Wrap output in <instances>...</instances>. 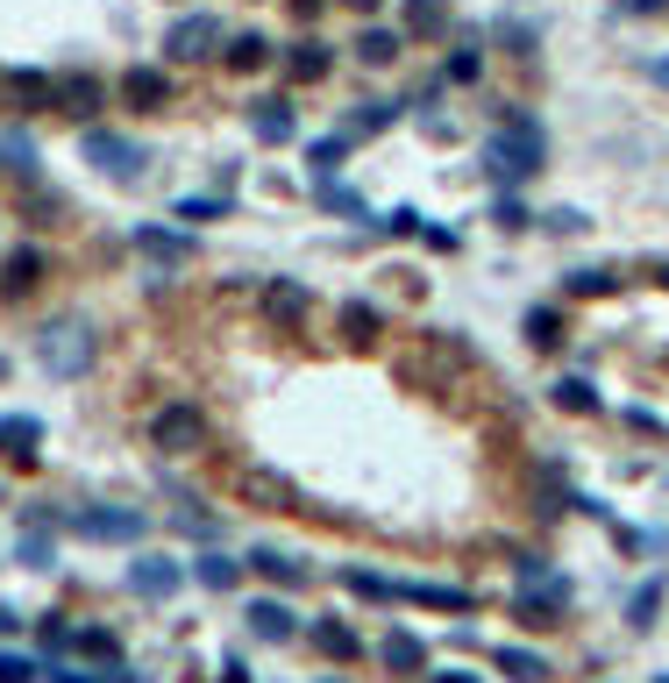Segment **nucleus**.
<instances>
[{
    "mask_svg": "<svg viewBox=\"0 0 669 683\" xmlns=\"http://www.w3.org/2000/svg\"><path fill=\"white\" fill-rule=\"evenodd\" d=\"M541 164H549V135H541L535 114H506L492 135H484V172L498 178V186H520V178H535Z\"/></svg>",
    "mask_w": 669,
    "mask_h": 683,
    "instance_id": "f257e3e1",
    "label": "nucleus"
},
{
    "mask_svg": "<svg viewBox=\"0 0 669 683\" xmlns=\"http://www.w3.org/2000/svg\"><path fill=\"white\" fill-rule=\"evenodd\" d=\"M36 363L51 377H86V371H94V328H86V321L43 328V335H36Z\"/></svg>",
    "mask_w": 669,
    "mask_h": 683,
    "instance_id": "f03ea898",
    "label": "nucleus"
},
{
    "mask_svg": "<svg viewBox=\"0 0 669 683\" xmlns=\"http://www.w3.org/2000/svg\"><path fill=\"white\" fill-rule=\"evenodd\" d=\"M150 442H157L164 455H200L207 449V414L186 406V399L157 406V414H150Z\"/></svg>",
    "mask_w": 669,
    "mask_h": 683,
    "instance_id": "7ed1b4c3",
    "label": "nucleus"
},
{
    "mask_svg": "<svg viewBox=\"0 0 669 683\" xmlns=\"http://www.w3.org/2000/svg\"><path fill=\"white\" fill-rule=\"evenodd\" d=\"M79 150H86V164H94V172H114L121 186H135V178H143V143H129V135H114V129H86L79 135Z\"/></svg>",
    "mask_w": 669,
    "mask_h": 683,
    "instance_id": "20e7f679",
    "label": "nucleus"
},
{
    "mask_svg": "<svg viewBox=\"0 0 669 683\" xmlns=\"http://www.w3.org/2000/svg\"><path fill=\"white\" fill-rule=\"evenodd\" d=\"M215 51H221V22H215V14H178V22L164 29V57H178V65H207Z\"/></svg>",
    "mask_w": 669,
    "mask_h": 683,
    "instance_id": "39448f33",
    "label": "nucleus"
},
{
    "mask_svg": "<svg viewBox=\"0 0 669 683\" xmlns=\"http://www.w3.org/2000/svg\"><path fill=\"white\" fill-rule=\"evenodd\" d=\"M143 513L135 506H79L72 513V535H86V541H143Z\"/></svg>",
    "mask_w": 669,
    "mask_h": 683,
    "instance_id": "423d86ee",
    "label": "nucleus"
},
{
    "mask_svg": "<svg viewBox=\"0 0 669 683\" xmlns=\"http://www.w3.org/2000/svg\"><path fill=\"white\" fill-rule=\"evenodd\" d=\"M51 100H57L72 121H86V129H94V114L108 108V86H100L94 71H65V79H51Z\"/></svg>",
    "mask_w": 669,
    "mask_h": 683,
    "instance_id": "0eeeda50",
    "label": "nucleus"
},
{
    "mask_svg": "<svg viewBox=\"0 0 669 683\" xmlns=\"http://www.w3.org/2000/svg\"><path fill=\"white\" fill-rule=\"evenodd\" d=\"M186 576L193 570L178 563V555H135V563H129V591H135V598H172Z\"/></svg>",
    "mask_w": 669,
    "mask_h": 683,
    "instance_id": "6e6552de",
    "label": "nucleus"
},
{
    "mask_svg": "<svg viewBox=\"0 0 669 683\" xmlns=\"http://www.w3.org/2000/svg\"><path fill=\"white\" fill-rule=\"evenodd\" d=\"M121 100H129L135 114H164V108H172V79H164V65H129V71H121Z\"/></svg>",
    "mask_w": 669,
    "mask_h": 683,
    "instance_id": "1a4fd4ad",
    "label": "nucleus"
},
{
    "mask_svg": "<svg viewBox=\"0 0 669 683\" xmlns=\"http://www.w3.org/2000/svg\"><path fill=\"white\" fill-rule=\"evenodd\" d=\"M242 619H250V634H256V641H293V634H299V613H293L285 598H256Z\"/></svg>",
    "mask_w": 669,
    "mask_h": 683,
    "instance_id": "9d476101",
    "label": "nucleus"
},
{
    "mask_svg": "<svg viewBox=\"0 0 669 683\" xmlns=\"http://www.w3.org/2000/svg\"><path fill=\"white\" fill-rule=\"evenodd\" d=\"M235 498H250V506H293V484L278 477V470H235Z\"/></svg>",
    "mask_w": 669,
    "mask_h": 683,
    "instance_id": "9b49d317",
    "label": "nucleus"
},
{
    "mask_svg": "<svg viewBox=\"0 0 669 683\" xmlns=\"http://www.w3.org/2000/svg\"><path fill=\"white\" fill-rule=\"evenodd\" d=\"M36 442H43V420L36 414H0V455L36 463Z\"/></svg>",
    "mask_w": 669,
    "mask_h": 683,
    "instance_id": "f8f14e48",
    "label": "nucleus"
},
{
    "mask_svg": "<svg viewBox=\"0 0 669 683\" xmlns=\"http://www.w3.org/2000/svg\"><path fill=\"white\" fill-rule=\"evenodd\" d=\"M135 250L150 264H193V235H178V228H135Z\"/></svg>",
    "mask_w": 669,
    "mask_h": 683,
    "instance_id": "ddd939ff",
    "label": "nucleus"
},
{
    "mask_svg": "<svg viewBox=\"0 0 669 683\" xmlns=\"http://www.w3.org/2000/svg\"><path fill=\"white\" fill-rule=\"evenodd\" d=\"M285 71H293L299 86H314V79H328V71H334V51H328L321 36H299L293 57H285Z\"/></svg>",
    "mask_w": 669,
    "mask_h": 683,
    "instance_id": "4468645a",
    "label": "nucleus"
},
{
    "mask_svg": "<svg viewBox=\"0 0 669 683\" xmlns=\"http://www.w3.org/2000/svg\"><path fill=\"white\" fill-rule=\"evenodd\" d=\"M307 307H314V299H307V285H293V278H278V285H264V313H271V321H285V328H299V321H307Z\"/></svg>",
    "mask_w": 669,
    "mask_h": 683,
    "instance_id": "2eb2a0df",
    "label": "nucleus"
},
{
    "mask_svg": "<svg viewBox=\"0 0 669 683\" xmlns=\"http://www.w3.org/2000/svg\"><path fill=\"white\" fill-rule=\"evenodd\" d=\"M377 662H385L392 676H420L428 670V648H420L414 634H385V641H377Z\"/></svg>",
    "mask_w": 669,
    "mask_h": 683,
    "instance_id": "dca6fc26",
    "label": "nucleus"
},
{
    "mask_svg": "<svg viewBox=\"0 0 669 683\" xmlns=\"http://www.w3.org/2000/svg\"><path fill=\"white\" fill-rule=\"evenodd\" d=\"M392 598H414V605H435V613H470V591H456V584H392Z\"/></svg>",
    "mask_w": 669,
    "mask_h": 683,
    "instance_id": "f3484780",
    "label": "nucleus"
},
{
    "mask_svg": "<svg viewBox=\"0 0 669 683\" xmlns=\"http://www.w3.org/2000/svg\"><path fill=\"white\" fill-rule=\"evenodd\" d=\"M8 100H14V114L57 108V100H51V71H14V79H8Z\"/></svg>",
    "mask_w": 669,
    "mask_h": 683,
    "instance_id": "a211bd4d",
    "label": "nucleus"
},
{
    "mask_svg": "<svg viewBox=\"0 0 669 683\" xmlns=\"http://www.w3.org/2000/svg\"><path fill=\"white\" fill-rule=\"evenodd\" d=\"M399 51H406V29H363V36H357L363 65H399Z\"/></svg>",
    "mask_w": 669,
    "mask_h": 683,
    "instance_id": "6ab92c4d",
    "label": "nucleus"
},
{
    "mask_svg": "<svg viewBox=\"0 0 669 683\" xmlns=\"http://www.w3.org/2000/svg\"><path fill=\"white\" fill-rule=\"evenodd\" d=\"M235 576H242V563H235V555H221V549L193 555V584H207V591H235Z\"/></svg>",
    "mask_w": 669,
    "mask_h": 683,
    "instance_id": "aec40b11",
    "label": "nucleus"
},
{
    "mask_svg": "<svg viewBox=\"0 0 669 683\" xmlns=\"http://www.w3.org/2000/svg\"><path fill=\"white\" fill-rule=\"evenodd\" d=\"M250 570L264 576V584H307V563H293V555H278V549H250Z\"/></svg>",
    "mask_w": 669,
    "mask_h": 683,
    "instance_id": "412c9836",
    "label": "nucleus"
},
{
    "mask_svg": "<svg viewBox=\"0 0 669 683\" xmlns=\"http://www.w3.org/2000/svg\"><path fill=\"white\" fill-rule=\"evenodd\" d=\"M36 278H43V250H14L8 264H0V293H29Z\"/></svg>",
    "mask_w": 669,
    "mask_h": 683,
    "instance_id": "4be33fe9",
    "label": "nucleus"
},
{
    "mask_svg": "<svg viewBox=\"0 0 669 683\" xmlns=\"http://www.w3.org/2000/svg\"><path fill=\"white\" fill-rule=\"evenodd\" d=\"M399 108H406V100H363V108H357V121H349V143H357V135H377V129H392V121H399Z\"/></svg>",
    "mask_w": 669,
    "mask_h": 683,
    "instance_id": "5701e85b",
    "label": "nucleus"
},
{
    "mask_svg": "<svg viewBox=\"0 0 669 683\" xmlns=\"http://www.w3.org/2000/svg\"><path fill=\"white\" fill-rule=\"evenodd\" d=\"M228 71H264L271 65V36H228Z\"/></svg>",
    "mask_w": 669,
    "mask_h": 683,
    "instance_id": "b1692460",
    "label": "nucleus"
},
{
    "mask_svg": "<svg viewBox=\"0 0 669 683\" xmlns=\"http://www.w3.org/2000/svg\"><path fill=\"white\" fill-rule=\"evenodd\" d=\"M656 613H662V576H648V584L627 598V627H634V634H648V627H656Z\"/></svg>",
    "mask_w": 669,
    "mask_h": 683,
    "instance_id": "393cba45",
    "label": "nucleus"
},
{
    "mask_svg": "<svg viewBox=\"0 0 669 683\" xmlns=\"http://www.w3.org/2000/svg\"><path fill=\"white\" fill-rule=\"evenodd\" d=\"M314 648H321V656H334V662H349V656H357V634H349L342 627V619H314Z\"/></svg>",
    "mask_w": 669,
    "mask_h": 683,
    "instance_id": "a878e982",
    "label": "nucleus"
},
{
    "mask_svg": "<svg viewBox=\"0 0 669 683\" xmlns=\"http://www.w3.org/2000/svg\"><path fill=\"white\" fill-rule=\"evenodd\" d=\"M250 129L264 135V143H285V135H293V108H285V100H256Z\"/></svg>",
    "mask_w": 669,
    "mask_h": 683,
    "instance_id": "bb28decb",
    "label": "nucleus"
},
{
    "mask_svg": "<svg viewBox=\"0 0 669 683\" xmlns=\"http://www.w3.org/2000/svg\"><path fill=\"white\" fill-rule=\"evenodd\" d=\"M498 670H506V683H541L549 662H541L535 648H498Z\"/></svg>",
    "mask_w": 669,
    "mask_h": 683,
    "instance_id": "cd10ccee",
    "label": "nucleus"
},
{
    "mask_svg": "<svg viewBox=\"0 0 669 683\" xmlns=\"http://www.w3.org/2000/svg\"><path fill=\"white\" fill-rule=\"evenodd\" d=\"M549 399L562 406V414H599V392H591L584 377H556V385H549Z\"/></svg>",
    "mask_w": 669,
    "mask_h": 683,
    "instance_id": "c85d7f7f",
    "label": "nucleus"
},
{
    "mask_svg": "<svg viewBox=\"0 0 669 683\" xmlns=\"http://www.w3.org/2000/svg\"><path fill=\"white\" fill-rule=\"evenodd\" d=\"M51 555H57V541L43 535V527H22V541H14V563H22V570H51Z\"/></svg>",
    "mask_w": 669,
    "mask_h": 683,
    "instance_id": "c756f323",
    "label": "nucleus"
},
{
    "mask_svg": "<svg viewBox=\"0 0 669 683\" xmlns=\"http://www.w3.org/2000/svg\"><path fill=\"white\" fill-rule=\"evenodd\" d=\"M442 29H449L442 0H406V36H442Z\"/></svg>",
    "mask_w": 669,
    "mask_h": 683,
    "instance_id": "7c9ffc66",
    "label": "nucleus"
},
{
    "mask_svg": "<svg viewBox=\"0 0 669 683\" xmlns=\"http://www.w3.org/2000/svg\"><path fill=\"white\" fill-rule=\"evenodd\" d=\"M520 328H527V342H535V349H556V342H562V313H556V307H527Z\"/></svg>",
    "mask_w": 669,
    "mask_h": 683,
    "instance_id": "2f4dec72",
    "label": "nucleus"
},
{
    "mask_svg": "<svg viewBox=\"0 0 669 683\" xmlns=\"http://www.w3.org/2000/svg\"><path fill=\"white\" fill-rule=\"evenodd\" d=\"M72 648H79V656H94V662H114L121 656L114 627H79V634H72Z\"/></svg>",
    "mask_w": 669,
    "mask_h": 683,
    "instance_id": "473e14b6",
    "label": "nucleus"
},
{
    "mask_svg": "<svg viewBox=\"0 0 669 683\" xmlns=\"http://www.w3.org/2000/svg\"><path fill=\"white\" fill-rule=\"evenodd\" d=\"M43 676H51V683H135V670H121V662H114V670H65V662H51Z\"/></svg>",
    "mask_w": 669,
    "mask_h": 683,
    "instance_id": "72a5a7b5",
    "label": "nucleus"
},
{
    "mask_svg": "<svg viewBox=\"0 0 669 683\" xmlns=\"http://www.w3.org/2000/svg\"><path fill=\"white\" fill-rule=\"evenodd\" d=\"M478 71H484L478 51H449L442 57V86H478Z\"/></svg>",
    "mask_w": 669,
    "mask_h": 683,
    "instance_id": "f704fd0d",
    "label": "nucleus"
},
{
    "mask_svg": "<svg viewBox=\"0 0 669 683\" xmlns=\"http://www.w3.org/2000/svg\"><path fill=\"white\" fill-rule=\"evenodd\" d=\"M342 328H349V342H371V335H377L385 321H377V307H363V299H349V307H342Z\"/></svg>",
    "mask_w": 669,
    "mask_h": 683,
    "instance_id": "c9c22d12",
    "label": "nucleus"
},
{
    "mask_svg": "<svg viewBox=\"0 0 669 683\" xmlns=\"http://www.w3.org/2000/svg\"><path fill=\"white\" fill-rule=\"evenodd\" d=\"M349 157V135H321V143H307V164H314V172H334V164H342Z\"/></svg>",
    "mask_w": 669,
    "mask_h": 683,
    "instance_id": "e433bc0d",
    "label": "nucleus"
},
{
    "mask_svg": "<svg viewBox=\"0 0 669 683\" xmlns=\"http://www.w3.org/2000/svg\"><path fill=\"white\" fill-rule=\"evenodd\" d=\"M349 591H363V598H385L392 605V576H371V570H342Z\"/></svg>",
    "mask_w": 669,
    "mask_h": 683,
    "instance_id": "4c0bfd02",
    "label": "nucleus"
},
{
    "mask_svg": "<svg viewBox=\"0 0 669 683\" xmlns=\"http://www.w3.org/2000/svg\"><path fill=\"white\" fill-rule=\"evenodd\" d=\"M613 285H619L613 271H577V278H570V293H577V299H599V293H613Z\"/></svg>",
    "mask_w": 669,
    "mask_h": 683,
    "instance_id": "58836bf2",
    "label": "nucleus"
},
{
    "mask_svg": "<svg viewBox=\"0 0 669 683\" xmlns=\"http://www.w3.org/2000/svg\"><path fill=\"white\" fill-rule=\"evenodd\" d=\"M321 207H328V214H363V200H357L349 186H334V178L321 186Z\"/></svg>",
    "mask_w": 669,
    "mask_h": 683,
    "instance_id": "ea45409f",
    "label": "nucleus"
},
{
    "mask_svg": "<svg viewBox=\"0 0 669 683\" xmlns=\"http://www.w3.org/2000/svg\"><path fill=\"white\" fill-rule=\"evenodd\" d=\"M492 221H498V228L513 235V228H527V207L513 200V192H498V200H492Z\"/></svg>",
    "mask_w": 669,
    "mask_h": 683,
    "instance_id": "a19ab883",
    "label": "nucleus"
},
{
    "mask_svg": "<svg viewBox=\"0 0 669 683\" xmlns=\"http://www.w3.org/2000/svg\"><path fill=\"white\" fill-rule=\"evenodd\" d=\"M36 634H43V648H72V634H79V627H72L65 613H51V619H43Z\"/></svg>",
    "mask_w": 669,
    "mask_h": 683,
    "instance_id": "79ce46f5",
    "label": "nucleus"
},
{
    "mask_svg": "<svg viewBox=\"0 0 669 683\" xmlns=\"http://www.w3.org/2000/svg\"><path fill=\"white\" fill-rule=\"evenodd\" d=\"M0 683H36V662H29V656H0Z\"/></svg>",
    "mask_w": 669,
    "mask_h": 683,
    "instance_id": "37998d69",
    "label": "nucleus"
},
{
    "mask_svg": "<svg viewBox=\"0 0 669 683\" xmlns=\"http://www.w3.org/2000/svg\"><path fill=\"white\" fill-rule=\"evenodd\" d=\"M377 228H392V235H420V214H414V207H392Z\"/></svg>",
    "mask_w": 669,
    "mask_h": 683,
    "instance_id": "c03bdc74",
    "label": "nucleus"
},
{
    "mask_svg": "<svg viewBox=\"0 0 669 683\" xmlns=\"http://www.w3.org/2000/svg\"><path fill=\"white\" fill-rule=\"evenodd\" d=\"M541 228H556V235H577V228H584V214H577V207H556V214H541Z\"/></svg>",
    "mask_w": 669,
    "mask_h": 683,
    "instance_id": "a18cd8bd",
    "label": "nucleus"
},
{
    "mask_svg": "<svg viewBox=\"0 0 669 683\" xmlns=\"http://www.w3.org/2000/svg\"><path fill=\"white\" fill-rule=\"evenodd\" d=\"M221 200H178V221H215Z\"/></svg>",
    "mask_w": 669,
    "mask_h": 683,
    "instance_id": "49530a36",
    "label": "nucleus"
},
{
    "mask_svg": "<svg viewBox=\"0 0 669 683\" xmlns=\"http://www.w3.org/2000/svg\"><path fill=\"white\" fill-rule=\"evenodd\" d=\"M619 8H627V14H662L669 0H619Z\"/></svg>",
    "mask_w": 669,
    "mask_h": 683,
    "instance_id": "de8ad7c7",
    "label": "nucleus"
},
{
    "mask_svg": "<svg viewBox=\"0 0 669 683\" xmlns=\"http://www.w3.org/2000/svg\"><path fill=\"white\" fill-rule=\"evenodd\" d=\"M321 8H328V0H293V14H299V22H314Z\"/></svg>",
    "mask_w": 669,
    "mask_h": 683,
    "instance_id": "09e8293b",
    "label": "nucleus"
},
{
    "mask_svg": "<svg viewBox=\"0 0 669 683\" xmlns=\"http://www.w3.org/2000/svg\"><path fill=\"white\" fill-rule=\"evenodd\" d=\"M428 683H478V676H470V670H435Z\"/></svg>",
    "mask_w": 669,
    "mask_h": 683,
    "instance_id": "8fccbe9b",
    "label": "nucleus"
},
{
    "mask_svg": "<svg viewBox=\"0 0 669 683\" xmlns=\"http://www.w3.org/2000/svg\"><path fill=\"white\" fill-rule=\"evenodd\" d=\"M342 8H349V14H377V8H385V0H342Z\"/></svg>",
    "mask_w": 669,
    "mask_h": 683,
    "instance_id": "3c124183",
    "label": "nucleus"
},
{
    "mask_svg": "<svg viewBox=\"0 0 669 683\" xmlns=\"http://www.w3.org/2000/svg\"><path fill=\"white\" fill-rule=\"evenodd\" d=\"M221 683H250V670H242V662H228V670H221Z\"/></svg>",
    "mask_w": 669,
    "mask_h": 683,
    "instance_id": "603ef678",
    "label": "nucleus"
},
{
    "mask_svg": "<svg viewBox=\"0 0 669 683\" xmlns=\"http://www.w3.org/2000/svg\"><path fill=\"white\" fill-rule=\"evenodd\" d=\"M648 79H656V86H669V57H656V65H648Z\"/></svg>",
    "mask_w": 669,
    "mask_h": 683,
    "instance_id": "864d4df0",
    "label": "nucleus"
},
{
    "mask_svg": "<svg viewBox=\"0 0 669 683\" xmlns=\"http://www.w3.org/2000/svg\"><path fill=\"white\" fill-rule=\"evenodd\" d=\"M14 627H22V619H14V613H8V605H0V641H8V634H14Z\"/></svg>",
    "mask_w": 669,
    "mask_h": 683,
    "instance_id": "5fc2aeb1",
    "label": "nucleus"
},
{
    "mask_svg": "<svg viewBox=\"0 0 669 683\" xmlns=\"http://www.w3.org/2000/svg\"><path fill=\"white\" fill-rule=\"evenodd\" d=\"M656 683H669V676H656Z\"/></svg>",
    "mask_w": 669,
    "mask_h": 683,
    "instance_id": "6e6d98bb",
    "label": "nucleus"
}]
</instances>
